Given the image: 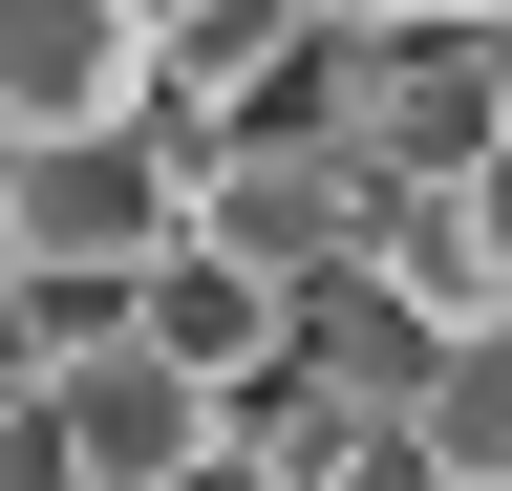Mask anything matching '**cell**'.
<instances>
[{
  "instance_id": "cell-12",
  "label": "cell",
  "mask_w": 512,
  "mask_h": 491,
  "mask_svg": "<svg viewBox=\"0 0 512 491\" xmlns=\"http://www.w3.org/2000/svg\"><path fill=\"white\" fill-rule=\"evenodd\" d=\"M320 22H342V43H384V22H448V0H320Z\"/></svg>"
},
{
  "instance_id": "cell-14",
  "label": "cell",
  "mask_w": 512,
  "mask_h": 491,
  "mask_svg": "<svg viewBox=\"0 0 512 491\" xmlns=\"http://www.w3.org/2000/svg\"><path fill=\"white\" fill-rule=\"evenodd\" d=\"M448 22H512V0H448Z\"/></svg>"
},
{
  "instance_id": "cell-9",
  "label": "cell",
  "mask_w": 512,
  "mask_h": 491,
  "mask_svg": "<svg viewBox=\"0 0 512 491\" xmlns=\"http://www.w3.org/2000/svg\"><path fill=\"white\" fill-rule=\"evenodd\" d=\"M448 193H470V235H491V278H512V150H491V171H448Z\"/></svg>"
},
{
  "instance_id": "cell-1",
  "label": "cell",
  "mask_w": 512,
  "mask_h": 491,
  "mask_svg": "<svg viewBox=\"0 0 512 491\" xmlns=\"http://www.w3.org/2000/svg\"><path fill=\"white\" fill-rule=\"evenodd\" d=\"M0 171H22V299L86 342V321H128V299H150V257H192L214 129L150 86V107H107V129H64V150H0Z\"/></svg>"
},
{
  "instance_id": "cell-6",
  "label": "cell",
  "mask_w": 512,
  "mask_h": 491,
  "mask_svg": "<svg viewBox=\"0 0 512 491\" xmlns=\"http://www.w3.org/2000/svg\"><path fill=\"white\" fill-rule=\"evenodd\" d=\"M278 363H320L342 406H384V427H406V406H427V363H448V321H427L384 257H342V278H299V342H278Z\"/></svg>"
},
{
  "instance_id": "cell-3",
  "label": "cell",
  "mask_w": 512,
  "mask_h": 491,
  "mask_svg": "<svg viewBox=\"0 0 512 491\" xmlns=\"http://www.w3.org/2000/svg\"><path fill=\"white\" fill-rule=\"evenodd\" d=\"M43 427H64V470H86V491H171L192 449H214V385H192V363L171 342H128V321H86V342H64V385H43Z\"/></svg>"
},
{
  "instance_id": "cell-13",
  "label": "cell",
  "mask_w": 512,
  "mask_h": 491,
  "mask_svg": "<svg viewBox=\"0 0 512 491\" xmlns=\"http://www.w3.org/2000/svg\"><path fill=\"white\" fill-rule=\"evenodd\" d=\"M0 278H22V171H0Z\"/></svg>"
},
{
  "instance_id": "cell-2",
  "label": "cell",
  "mask_w": 512,
  "mask_h": 491,
  "mask_svg": "<svg viewBox=\"0 0 512 491\" xmlns=\"http://www.w3.org/2000/svg\"><path fill=\"white\" fill-rule=\"evenodd\" d=\"M342 150L384 193H448V171L512 150V22H384L363 86H342Z\"/></svg>"
},
{
  "instance_id": "cell-5",
  "label": "cell",
  "mask_w": 512,
  "mask_h": 491,
  "mask_svg": "<svg viewBox=\"0 0 512 491\" xmlns=\"http://www.w3.org/2000/svg\"><path fill=\"white\" fill-rule=\"evenodd\" d=\"M107 107H150L128 0H0V150H64V129H107Z\"/></svg>"
},
{
  "instance_id": "cell-8",
  "label": "cell",
  "mask_w": 512,
  "mask_h": 491,
  "mask_svg": "<svg viewBox=\"0 0 512 491\" xmlns=\"http://www.w3.org/2000/svg\"><path fill=\"white\" fill-rule=\"evenodd\" d=\"M43 385H64V321H43V299H22V278H0V427H22Z\"/></svg>"
},
{
  "instance_id": "cell-4",
  "label": "cell",
  "mask_w": 512,
  "mask_h": 491,
  "mask_svg": "<svg viewBox=\"0 0 512 491\" xmlns=\"http://www.w3.org/2000/svg\"><path fill=\"white\" fill-rule=\"evenodd\" d=\"M192 235H214V257H256V278H342L363 235H384V171L320 129V150H214V193H192Z\"/></svg>"
},
{
  "instance_id": "cell-10",
  "label": "cell",
  "mask_w": 512,
  "mask_h": 491,
  "mask_svg": "<svg viewBox=\"0 0 512 491\" xmlns=\"http://www.w3.org/2000/svg\"><path fill=\"white\" fill-rule=\"evenodd\" d=\"M171 491H299V470H256V449H235V427H214V449H192Z\"/></svg>"
},
{
  "instance_id": "cell-7",
  "label": "cell",
  "mask_w": 512,
  "mask_h": 491,
  "mask_svg": "<svg viewBox=\"0 0 512 491\" xmlns=\"http://www.w3.org/2000/svg\"><path fill=\"white\" fill-rule=\"evenodd\" d=\"M128 342H171V363H192V385H214V406H235V385H256V363H278V342H299V299H278V278H256V257H214V235H192V257H150V299H128Z\"/></svg>"
},
{
  "instance_id": "cell-11",
  "label": "cell",
  "mask_w": 512,
  "mask_h": 491,
  "mask_svg": "<svg viewBox=\"0 0 512 491\" xmlns=\"http://www.w3.org/2000/svg\"><path fill=\"white\" fill-rule=\"evenodd\" d=\"M192 22H214V0H128V43H150V65H171V43H192Z\"/></svg>"
}]
</instances>
